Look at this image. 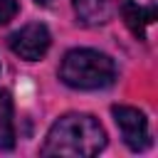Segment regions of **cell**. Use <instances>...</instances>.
Returning a JSON list of instances; mask_svg holds the SVG:
<instances>
[{
    "instance_id": "5",
    "label": "cell",
    "mask_w": 158,
    "mask_h": 158,
    "mask_svg": "<svg viewBox=\"0 0 158 158\" xmlns=\"http://www.w3.org/2000/svg\"><path fill=\"white\" fill-rule=\"evenodd\" d=\"M118 12H121L126 27L133 32V37L146 40V27L156 20V5L143 7V5H138L133 0H121L118 2Z\"/></svg>"
},
{
    "instance_id": "4",
    "label": "cell",
    "mask_w": 158,
    "mask_h": 158,
    "mask_svg": "<svg viewBox=\"0 0 158 158\" xmlns=\"http://www.w3.org/2000/svg\"><path fill=\"white\" fill-rule=\"evenodd\" d=\"M49 42H52L49 30L42 22H30L10 35V49L27 62H37L40 57H44L49 49Z\"/></svg>"
},
{
    "instance_id": "8",
    "label": "cell",
    "mask_w": 158,
    "mask_h": 158,
    "mask_svg": "<svg viewBox=\"0 0 158 158\" xmlns=\"http://www.w3.org/2000/svg\"><path fill=\"white\" fill-rule=\"evenodd\" d=\"M17 10H20L17 0H0V25H7L17 15Z\"/></svg>"
},
{
    "instance_id": "2",
    "label": "cell",
    "mask_w": 158,
    "mask_h": 158,
    "mask_svg": "<svg viewBox=\"0 0 158 158\" xmlns=\"http://www.w3.org/2000/svg\"><path fill=\"white\" fill-rule=\"evenodd\" d=\"M59 79L81 91H94V89H106L116 79V64L109 54L89 47L69 49L59 64Z\"/></svg>"
},
{
    "instance_id": "3",
    "label": "cell",
    "mask_w": 158,
    "mask_h": 158,
    "mask_svg": "<svg viewBox=\"0 0 158 158\" xmlns=\"http://www.w3.org/2000/svg\"><path fill=\"white\" fill-rule=\"evenodd\" d=\"M111 114H114V121H116V126H118V131H121L123 143H126L131 151L141 153V151H146V148L151 146L148 121H146L143 111H138V109H133V106L116 104V106L111 109Z\"/></svg>"
},
{
    "instance_id": "7",
    "label": "cell",
    "mask_w": 158,
    "mask_h": 158,
    "mask_svg": "<svg viewBox=\"0 0 158 158\" xmlns=\"http://www.w3.org/2000/svg\"><path fill=\"white\" fill-rule=\"evenodd\" d=\"M15 148V121H12V96L0 89V151Z\"/></svg>"
},
{
    "instance_id": "1",
    "label": "cell",
    "mask_w": 158,
    "mask_h": 158,
    "mask_svg": "<svg viewBox=\"0 0 158 158\" xmlns=\"http://www.w3.org/2000/svg\"><path fill=\"white\" fill-rule=\"evenodd\" d=\"M106 146V131L91 114H64L59 116L40 148L42 156H69V158H91Z\"/></svg>"
},
{
    "instance_id": "6",
    "label": "cell",
    "mask_w": 158,
    "mask_h": 158,
    "mask_svg": "<svg viewBox=\"0 0 158 158\" xmlns=\"http://www.w3.org/2000/svg\"><path fill=\"white\" fill-rule=\"evenodd\" d=\"M74 15L84 27H99L106 25L114 15L111 0H72Z\"/></svg>"
}]
</instances>
